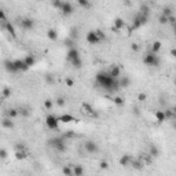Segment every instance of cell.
<instances>
[{
  "mask_svg": "<svg viewBox=\"0 0 176 176\" xmlns=\"http://www.w3.org/2000/svg\"><path fill=\"white\" fill-rule=\"evenodd\" d=\"M95 80H96V84H99L102 88H105V90L110 94L120 90V82H118V80L112 79L107 72H99V73H96Z\"/></svg>",
  "mask_w": 176,
  "mask_h": 176,
  "instance_id": "6da1fadb",
  "label": "cell"
},
{
  "mask_svg": "<svg viewBox=\"0 0 176 176\" xmlns=\"http://www.w3.org/2000/svg\"><path fill=\"white\" fill-rule=\"evenodd\" d=\"M48 143L57 151H59V153H63V151H66V148H68V146H66V138L65 136H55V138H52V139H50Z\"/></svg>",
  "mask_w": 176,
  "mask_h": 176,
  "instance_id": "7a4b0ae2",
  "label": "cell"
},
{
  "mask_svg": "<svg viewBox=\"0 0 176 176\" xmlns=\"http://www.w3.org/2000/svg\"><path fill=\"white\" fill-rule=\"evenodd\" d=\"M147 21H148V15H145V14L139 13L134 18V21H132V25H131V28H129V32H132V30H135V29H139L140 26L147 24Z\"/></svg>",
  "mask_w": 176,
  "mask_h": 176,
  "instance_id": "3957f363",
  "label": "cell"
},
{
  "mask_svg": "<svg viewBox=\"0 0 176 176\" xmlns=\"http://www.w3.org/2000/svg\"><path fill=\"white\" fill-rule=\"evenodd\" d=\"M143 62H145V65H147V66H154V68H157V66H160V58L157 54L148 52V54H146V57L143 58Z\"/></svg>",
  "mask_w": 176,
  "mask_h": 176,
  "instance_id": "277c9868",
  "label": "cell"
},
{
  "mask_svg": "<svg viewBox=\"0 0 176 176\" xmlns=\"http://www.w3.org/2000/svg\"><path fill=\"white\" fill-rule=\"evenodd\" d=\"M59 117L54 114H48L46 117V125L50 129H58V125H59Z\"/></svg>",
  "mask_w": 176,
  "mask_h": 176,
  "instance_id": "5b68a950",
  "label": "cell"
},
{
  "mask_svg": "<svg viewBox=\"0 0 176 176\" xmlns=\"http://www.w3.org/2000/svg\"><path fill=\"white\" fill-rule=\"evenodd\" d=\"M61 13L63 14V15H66V16H69V15H72V14L74 13V7H73V4L72 3H69V2H63V4H62V7H61Z\"/></svg>",
  "mask_w": 176,
  "mask_h": 176,
  "instance_id": "8992f818",
  "label": "cell"
},
{
  "mask_svg": "<svg viewBox=\"0 0 176 176\" xmlns=\"http://www.w3.org/2000/svg\"><path fill=\"white\" fill-rule=\"evenodd\" d=\"M81 107H82V112H84L87 116H90V117H98V113H96L95 110H94V107L91 106L90 103H87V102H84Z\"/></svg>",
  "mask_w": 176,
  "mask_h": 176,
  "instance_id": "52a82bcc",
  "label": "cell"
},
{
  "mask_svg": "<svg viewBox=\"0 0 176 176\" xmlns=\"http://www.w3.org/2000/svg\"><path fill=\"white\" fill-rule=\"evenodd\" d=\"M84 148L88 154H94L98 151V146H96V143L92 142V140H87V142L84 143Z\"/></svg>",
  "mask_w": 176,
  "mask_h": 176,
  "instance_id": "ba28073f",
  "label": "cell"
},
{
  "mask_svg": "<svg viewBox=\"0 0 176 176\" xmlns=\"http://www.w3.org/2000/svg\"><path fill=\"white\" fill-rule=\"evenodd\" d=\"M109 76L112 77V79H114V80H118L121 77V69H120V66H116V65H113L112 68L109 69Z\"/></svg>",
  "mask_w": 176,
  "mask_h": 176,
  "instance_id": "9c48e42d",
  "label": "cell"
},
{
  "mask_svg": "<svg viewBox=\"0 0 176 176\" xmlns=\"http://www.w3.org/2000/svg\"><path fill=\"white\" fill-rule=\"evenodd\" d=\"M77 58H80V52H79V50H77L76 47H73V48H69L68 54H66V59H68L69 62H72V61L77 59Z\"/></svg>",
  "mask_w": 176,
  "mask_h": 176,
  "instance_id": "30bf717a",
  "label": "cell"
},
{
  "mask_svg": "<svg viewBox=\"0 0 176 176\" xmlns=\"http://www.w3.org/2000/svg\"><path fill=\"white\" fill-rule=\"evenodd\" d=\"M21 28L25 30H30L35 28V21L30 18H22L21 19Z\"/></svg>",
  "mask_w": 176,
  "mask_h": 176,
  "instance_id": "8fae6325",
  "label": "cell"
},
{
  "mask_svg": "<svg viewBox=\"0 0 176 176\" xmlns=\"http://www.w3.org/2000/svg\"><path fill=\"white\" fill-rule=\"evenodd\" d=\"M87 41H88V44H92V46L94 44L101 43V40H99V37H98L95 30H91V32L87 33Z\"/></svg>",
  "mask_w": 176,
  "mask_h": 176,
  "instance_id": "7c38bea8",
  "label": "cell"
},
{
  "mask_svg": "<svg viewBox=\"0 0 176 176\" xmlns=\"http://www.w3.org/2000/svg\"><path fill=\"white\" fill-rule=\"evenodd\" d=\"M14 65H15V69L18 72H26L28 69H29V66L25 63L24 59H15L14 61Z\"/></svg>",
  "mask_w": 176,
  "mask_h": 176,
  "instance_id": "4fadbf2b",
  "label": "cell"
},
{
  "mask_svg": "<svg viewBox=\"0 0 176 176\" xmlns=\"http://www.w3.org/2000/svg\"><path fill=\"white\" fill-rule=\"evenodd\" d=\"M2 29L3 30H7L8 33H10L13 37H15L16 32H15V26H14L11 22H6V24H2Z\"/></svg>",
  "mask_w": 176,
  "mask_h": 176,
  "instance_id": "5bb4252c",
  "label": "cell"
},
{
  "mask_svg": "<svg viewBox=\"0 0 176 176\" xmlns=\"http://www.w3.org/2000/svg\"><path fill=\"white\" fill-rule=\"evenodd\" d=\"M132 160H134V158H132L129 154H124V156H121V158H120V165H121V167H124V168L129 167L131 162H132Z\"/></svg>",
  "mask_w": 176,
  "mask_h": 176,
  "instance_id": "9a60e30c",
  "label": "cell"
},
{
  "mask_svg": "<svg viewBox=\"0 0 176 176\" xmlns=\"http://www.w3.org/2000/svg\"><path fill=\"white\" fill-rule=\"evenodd\" d=\"M4 68L8 73H16V69H15V65H14V61H4Z\"/></svg>",
  "mask_w": 176,
  "mask_h": 176,
  "instance_id": "2e32d148",
  "label": "cell"
},
{
  "mask_svg": "<svg viewBox=\"0 0 176 176\" xmlns=\"http://www.w3.org/2000/svg\"><path fill=\"white\" fill-rule=\"evenodd\" d=\"M113 26L117 28L118 30H123L124 28H125V21H124L123 18H120V16H117V18L114 19V22H113Z\"/></svg>",
  "mask_w": 176,
  "mask_h": 176,
  "instance_id": "e0dca14e",
  "label": "cell"
},
{
  "mask_svg": "<svg viewBox=\"0 0 176 176\" xmlns=\"http://www.w3.org/2000/svg\"><path fill=\"white\" fill-rule=\"evenodd\" d=\"M154 117H156L157 123H164V121H167V117H165L164 110H157V112L154 113Z\"/></svg>",
  "mask_w": 176,
  "mask_h": 176,
  "instance_id": "ac0fdd59",
  "label": "cell"
},
{
  "mask_svg": "<svg viewBox=\"0 0 176 176\" xmlns=\"http://www.w3.org/2000/svg\"><path fill=\"white\" fill-rule=\"evenodd\" d=\"M118 82H120V88H128L129 84H131V80H129V77L123 76L118 79Z\"/></svg>",
  "mask_w": 176,
  "mask_h": 176,
  "instance_id": "d6986e66",
  "label": "cell"
},
{
  "mask_svg": "<svg viewBox=\"0 0 176 176\" xmlns=\"http://www.w3.org/2000/svg\"><path fill=\"white\" fill-rule=\"evenodd\" d=\"M2 127H3V128H6V129H13L14 128L13 120H11V118H8V117L3 118V120H2Z\"/></svg>",
  "mask_w": 176,
  "mask_h": 176,
  "instance_id": "ffe728a7",
  "label": "cell"
},
{
  "mask_svg": "<svg viewBox=\"0 0 176 176\" xmlns=\"http://www.w3.org/2000/svg\"><path fill=\"white\" fill-rule=\"evenodd\" d=\"M161 41L160 40H156V41H153V44H151V51L150 52H153V54H158V51L161 50Z\"/></svg>",
  "mask_w": 176,
  "mask_h": 176,
  "instance_id": "44dd1931",
  "label": "cell"
},
{
  "mask_svg": "<svg viewBox=\"0 0 176 176\" xmlns=\"http://www.w3.org/2000/svg\"><path fill=\"white\" fill-rule=\"evenodd\" d=\"M47 37H48L51 41H57L58 40L57 30H55V29H48V30H47Z\"/></svg>",
  "mask_w": 176,
  "mask_h": 176,
  "instance_id": "7402d4cb",
  "label": "cell"
},
{
  "mask_svg": "<svg viewBox=\"0 0 176 176\" xmlns=\"http://www.w3.org/2000/svg\"><path fill=\"white\" fill-rule=\"evenodd\" d=\"M84 173V168L81 165H73V176H82Z\"/></svg>",
  "mask_w": 176,
  "mask_h": 176,
  "instance_id": "603a6c76",
  "label": "cell"
},
{
  "mask_svg": "<svg viewBox=\"0 0 176 176\" xmlns=\"http://www.w3.org/2000/svg\"><path fill=\"white\" fill-rule=\"evenodd\" d=\"M59 121H61V123L68 124V123H72V121H74V117H73L72 114H62V116H59Z\"/></svg>",
  "mask_w": 176,
  "mask_h": 176,
  "instance_id": "cb8c5ba5",
  "label": "cell"
},
{
  "mask_svg": "<svg viewBox=\"0 0 176 176\" xmlns=\"http://www.w3.org/2000/svg\"><path fill=\"white\" fill-rule=\"evenodd\" d=\"M62 173L65 176H73V165H65L62 168Z\"/></svg>",
  "mask_w": 176,
  "mask_h": 176,
  "instance_id": "d4e9b609",
  "label": "cell"
},
{
  "mask_svg": "<svg viewBox=\"0 0 176 176\" xmlns=\"http://www.w3.org/2000/svg\"><path fill=\"white\" fill-rule=\"evenodd\" d=\"M24 61H25V63H26L29 68H32L33 65H35V62H36V59H35V57H33L32 54H29V55H26V57L24 58Z\"/></svg>",
  "mask_w": 176,
  "mask_h": 176,
  "instance_id": "484cf974",
  "label": "cell"
},
{
  "mask_svg": "<svg viewBox=\"0 0 176 176\" xmlns=\"http://www.w3.org/2000/svg\"><path fill=\"white\" fill-rule=\"evenodd\" d=\"M18 114H19V110L18 109H8L7 110V117L8 118H15V117H18Z\"/></svg>",
  "mask_w": 176,
  "mask_h": 176,
  "instance_id": "4316f807",
  "label": "cell"
},
{
  "mask_svg": "<svg viewBox=\"0 0 176 176\" xmlns=\"http://www.w3.org/2000/svg\"><path fill=\"white\" fill-rule=\"evenodd\" d=\"M131 165H132V168H135V169H142V168H143V161H142V160H132Z\"/></svg>",
  "mask_w": 176,
  "mask_h": 176,
  "instance_id": "83f0119b",
  "label": "cell"
},
{
  "mask_svg": "<svg viewBox=\"0 0 176 176\" xmlns=\"http://www.w3.org/2000/svg\"><path fill=\"white\" fill-rule=\"evenodd\" d=\"M72 66H73L74 69H80L82 66V61H81V57L80 58H77V59H74V61H72Z\"/></svg>",
  "mask_w": 176,
  "mask_h": 176,
  "instance_id": "f1b7e54d",
  "label": "cell"
},
{
  "mask_svg": "<svg viewBox=\"0 0 176 176\" xmlns=\"http://www.w3.org/2000/svg\"><path fill=\"white\" fill-rule=\"evenodd\" d=\"M55 105H57L58 107H63L66 105V99L63 98V96H58V98L55 99Z\"/></svg>",
  "mask_w": 176,
  "mask_h": 176,
  "instance_id": "f546056e",
  "label": "cell"
},
{
  "mask_svg": "<svg viewBox=\"0 0 176 176\" xmlns=\"http://www.w3.org/2000/svg\"><path fill=\"white\" fill-rule=\"evenodd\" d=\"M28 151H15V158L16 160H25L28 158Z\"/></svg>",
  "mask_w": 176,
  "mask_h": 176,
  "instance_id": "4dcf8cb0",
  "label": "cell"
},
{
  "mask_svg": "<svg viewBox=\"0 0 176 176\" xmlns=\"http://www.w3.org/2000/svg\"><path fill=\"white\" fill-rule=\"evenodd\" d=\"M2 96H3V99H7V98H10V96H11V88H8V87L3 88Z\"/></svg>",
  "mask_w": 176,
  "mask_h": 176,
  "instance_id": "1f68e13d",
  "label": "cell"
},
{
  "mask_svg": "<svg viewBox=\"0 0 176 176\" xmlns=\"http://www.w3.org/2000/svg\"><path fill=\"white\" fill-rule=\"evenodd\" d=\"M158 154H160L158 147H157V146H153V145H151V146H150V156H151V157H157Z\"/></svg>",
  "mask_w": 176,
  "mask_h": 176,
  "instance_id": "d6a6232c",
  "label": "cell"
},
{
  "mask_svg": "<svg viewBox=\"0 0 176 176\" xmlns=\"http://www.w3.org/2000/svg\"><path fill=\"white\" fill-rule=\"evenodd\" d=\"M113 102H114L117 106H124V103H125V101H124L123 96H116V98L113 99Z\"/></svg>",
  "mask_w": 176,
  "mask_h": 176,
  "instance_id": "836d02e7",
  "label": "cell"
},
{
  "mask_svg": "<svg viewBox=\"0 0 176 176\" xmlns=\"http://www.w3.org/2000/svg\"><path fill=\"white\" fill-rule=\"evenodd\" d=\"M14 148H15V151H26V146L24 145V143H16L15 146H14Z\"/></svg>",
  "mask_w": 176,
  "mask_h": 176,
  "instance_id": "e575fe53",
  "label": "cell"
},
{
  "mask_svg": "<svg viewBox=\"0 0 176 176\" xmlns=\"http://www.w3.org/2000/svg\"><path fill=\"white\" fill-rule=\"evenodd\" d=\"M162 15H165V16H172V8L170 7H164L162 8Z\"/></svg>",
  "mask_w": 176,
  "mask_h": 176,
  "instance_id": "d590c367",
  "label": "cell"
},
{
  "mask_svg": "<svg viewBox=\"0 0 176 176\" xmlns=\"http://www.w3.org/2000/svg\"><path fill=\"white\" fill-rule=\"evenodd\" d=\"M77 4H79L80 7H82V8H90L91 7V3L90 2H85V0H79V2H77Z\"/></svg>",
  "mask_w": 176,
  "mask_h": 176,
  "instance_id": "8d00e7d4",
  "label": "cell"
},
{
  "mask_svg": "<svg viewBox=\"0 0 176 176\" xmlns=\"http://www.w3.org/2000/svg\"><path fill=\"white\" fill-rule=\"evenodd\" d=\"M158 22H160L161 25H167V24H169V18L161 14V15H160V18H158Z\"/></svg>",
  "mask_w": 176,
  "mask_h": 176,
  "instance_id": "74e56055",
  "label": "cell"
},
{
  "mask_svg": "<svg viewBox=\"0 0 176 176\" xmlns=\"http://www.w3.org/2000/svg\"><path fill=\"white\" fill-rule=\"evenodd\" d=\"M95 32H96V35H98V37H99V40H101V41L106 40V33H105L103 30L98 29V30H95Z\"/></svg>",
  "mask_w": 176,
  "mask_h": 176,
  "instance_id": "f35d334b",
  "label": "cell"
},
{
  "mask_svg": "<svg viewBox=\"0 0 176 176\" xmlns=\"http://www.w3.org/2000/svg\"><path fill=\"white\" fill-rule=\"evenodd\" d=\"M52 106H54V103H52L50 99H46V101H44V109L46 110H51Z\"/></svg>",
  "mask_w": 176,
  "mask_h": 176,
  "instance_id": "ab89813d",
  "label": "cell"
},
{
  "mask_svg": "<svg viewBox=\"0 0 176 176\" xmlns=\"http://www.w3.org/2000/svg\"><path fill=\"white\" fill-rule=\"evenodd\" d=\"M164 113H165V117H167V120H170L172 117H175V114H173V110H172V109H167Z\"/></svg>",
  "mask_w": 176,
  "mask_h": 176,
  "instance_id": "60d3db41",
  "label": "cell"
},
{
  "mask_svg": "<svg viewBox=\"0 0 176 176\" xmlns=\"http://www.w3.org/2000/svg\"><path fill=\"white\" fill-rule=\"evenodd\" d=\"M51 4H52V7H54V8H58V10H61V7H62L63 2H61V0H55V2H52Z\"/></svg>",
  "mask_w": 176,
  "mask_h": 176,
  "instance_id": "b9f144b4",
  "label": "cell"
},
{
  "mask_svg": "<svg viewBox=\"0 0 176 176\" xmlns=\"http://www.w3.org/2000/svg\"><path fill=\"white\" fill-rule=\"evenodd\" d=\"M65 46H66V47H69V48H73V47H74V41H73V38H70V37L66 38V40H65Z\"/></svg>",
  "mask_w": 176,
  "mask_h": 176,
  "instance_id": "7bdbcfd3",
  "label": "cell"
},
{
  "mask_svg": "<svg viewBox=\"0 0 176 176\" xmlns=\"http://www.w3.org/2000/svg\"><path fill=\"white\" fill-rule=\"evenodd\" d=\"M63 136H65L66 139H73V138H76V134H74L73 131H66Z\"/></svg>",
  "mask_w": 176,
  "mask_h": 176,
  "instance_id": "ee69618b",
  "label": "cell"
},
{
  "mask_svg": "<svg viewBox=\"0 0 176 176\" xmlns=\"http://www.w3.org/2000/svg\"><path fill=\"white\" fill-rule=\"evenodd\" d=\"M18 110H19V114H21L22 117H28V116H29V110L25 109V107H21V109H18Z\"/></svg>",
  "mask_w": 176,
  "mask_h": 176,
  "instance_id": "f6af8a7d",
  "label": "cell"
},
{
  "mask_svg": "<svg viewBox=\"0 0 176 176\" xmlns=\"http://www.w3.org/2000/svg\"><path fill=\"white\" fill-rule=\"evenodd\" d=\"M76 37H79V32H77V29L76 28H72V30H70V38H76Z\"/></svg>",
  "mask_w": 176,
  "mask_h": 176,
  "instance_id": "bcb514c9",
  "label": "cell"
},
{
  "mask_svg": "<svg viewBox=\"0 0 176 176\" xmlns=\"http://www.w3.org/2000/svg\"><path fill=\"white\" fill-rule=\"evenodd\" d=\"M99 168H101V169H107V168H109V162L102 160V161L99 162Z\"/></svg>",
  "mask_w": 176,
  "mask_h": 176,
  "instance_id": "7dc6e473",
  "label": "cell"
},
{
  "mask_svg": "<svg viewBox=\"0 0 176 176\" xmlns=\"http://www.w3.org/2000/svg\"><path fill=\"white\" fill-rule=\"evenodd\" d=\"M140 13L145 14V15H148V7H147V6H146V4L140 6Z\"/></svg>",
  "mask_w": 176,
  "mask_h": 176,
  "instance_id": "c3c4849f",
  "label": "cell"
},
{
  "mask_svg": "<svg viewBox=\"0 0 176 176\" xmlns=\"http://www.w3.org/2000/svg\"><path fill=\"white\" fill-rule=\"evenodd\" d=\"M146 99H147V95H146L145 92H140L139 95H138V101L139 102H145Z\"/></svg>",
  "mask_w": 176,
  "mask_h": 176,
  "instance_id": "681fc988",
  "label": "cell"
},
{
  "mask_svg": "<svg viewBox=\"0 0 176 176\" xmlns=\"http://www.w3.org/2000/svg\"><path fill=\"white\" fill-rule=\"evenodd\" d=\"M7 156H8L7 150H6V148H2V150H0V157L4 160V158H7Z\"/></svg>",
  "mask_w": 176,
  "mask_h": 176,
  "instance_id": "f907efd6",
  "label": "cell"
},
{
  "mask_svg": "<svg viewBox=\"0 0 176 176\" xmlns=\"http://www.w3.org/2000/svg\"><path fill=\"white\" fill-rule=\"evenodd\" d=\"M65 82H66V85H68V87H73V85H74V81L72 79H69V77H66Z\"/></svg>",
  "mask_w": 176,
  "mask_h": 176,
  "instance_id": "816d5d0a",
  "label": "cell"
},
{
  "mask_svg": "<svg viewBox=\"0 0 176 176\" xmlns=\"http://www.w3.org/2000/svg\"><path fill=\"white\" fill-rule=\"evenodd\" d=\"M131 50H132L134 52H138V51H139V46H138L136 43H132V44H131Z\"/></svg>",
  "mask_w": 176,
  "mask_h": 176,
  "instance_id": "f5cc1de1",
  "label": "cell"
},
{
  "mask_svg": "<svg viewBox=\"0 0 176 176\" xmlns=\"http://www.w3.org/2000/svg\"><path fill=\"white\" fill-rule=\"evenodd\" d=\"M46 81H47V82H48V84H52V82H54V81H55V80H54V77H52V76H51V74H48V76H47V77H46Z\"/></svg>",
  "mask_w": 176,
  "mask_h": 176,
  "instance_id": "db71d44e",
  "label": "cell"
},
{
  "mask_svg": "<svg viewBox=\"0 0 176 176\" xmlns=\"http://www.w3.org/2000/svg\"><path fill=\"white\" fill-rule=\"evenodd\" d=\"M169 24H172L173 25V26H175V25H176V18H175V16H169Z\"/></svg>",
  "mask_w": 176,
  "mask_h": 176,
  "instance_id": "11a10c76",
  "label": "cell"
},
{
  "mask_svg": "<svg viewBox=\"0 0 176 176\" xmlns=\"http://www.w3.org/2000/svg\"><path fill=\"white\" fill-rule=\"evenodd\" d=\"M169 54L172 55L173 58H176V48H172V50H170V51H169Z\"/></svg>",
  "mask_w": 176,
  "mask_h": 176,
  "instance_id": "9f6ffc18",
  "label": "cell"
},
{
  "mask_svg": "<svg viewBox=\"0 0 176 176\" xmlns=\"http://www.w3.org/2000/svg\"><path fill=\"white\" fill-rule=\"evenodd\" d=\"M110 29H112V32L117 33V35H118V33H121V30H118V29H117V28H114V26H112V28H110Z\"/></svg>",
  "mask_w": 176,
  "mask_h": 176,
  "instance_id": "6f0895ef",
  "label": "cell"
},
{
  "mask_svg": "<svg viewBox=\"0 0 176 176\" xmlns=\"http://www.w3.org/2000/svg\"><path fill=\"white\" fill-rule=\"evenodd\" d=\"M172 110H173V114H175V117H176V106H173Z\"/></svg>",
  "mask_w": 176,
  "mask_h": 176,
  "instance_id": "680465c9",
  "label": "cell"
},
{
  "mask_svg": "<svg viewBox=\"0 0 176 176\" xmlns=\"http://www.w3.org/2000/svg\"><path fill=\"white\" fill-rule=\"evenodd\" d=\"M173 33H175V37H176V25L173 26Z\"/></svg>",
  "mask_w": 176,
  "mask_h": 176,
  "instance_id": "91938a15",
  "label": "cell"
}]
</instances>
